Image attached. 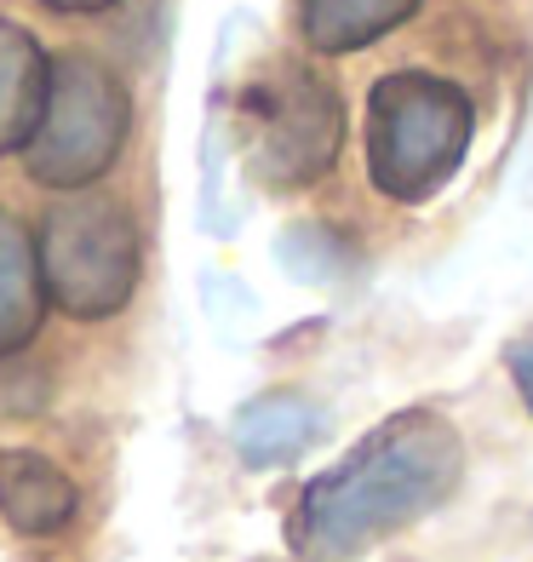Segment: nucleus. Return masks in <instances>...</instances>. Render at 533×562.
I'll return each instance as SVG.
<instances>
[{"label": "nucleus", "instance_id": "obj_1", "mask_svg": "<svg viewBox=\"0 0 533 562\" xmlns=\"http://www.w3.org/2000/svg\"><path fill=\"white\" fill-rule=\"evenodd\" d=\"M465 476V442L436 407H401L373 425L333 471L304 482L287 510V546L298 562H355L390 533L413 528L453 499Z\"/></svg>", "mask_w": 533, "mask_h": 562}, {"label": "nucleus", "instance_id": "obj_2", "mask_svg": "<svg viewBox=\"0 0 533 562\" xmlns=\"http://www.w3.org/2000/svg\"><path fill=\"white\" fill-rule=\"evenodd\" d=\"M476 110L465 87L424 69H396L367 92V178L378 195L419 207L430 201L470 149Z\"/></svg>", "mask_w": 533, "mask_h": 562}, {"label": "nucleus", "instance_id": "obj_3", "mask_svg": "<svg viewBox=\"0 0 533 562\" xmlns=\"http://www.w3.org/2000/svg\"><path fill=\"white\" fill-rule=\"evenodd\" d=\"M241 167L264 190H304L333 172L344 149V98L304 64H270L247 75L236 98Z\"/></svg>", "mask_w": 533, "mask_h": 562}, {"label": "nucleus", "instance_id": "obj_4", "mask_svg": "<svg viewBox=\"0 0 533 562\" xmlns=\"http://www.w3.org/2000/svg\"><path fill=\"white\" fill-rule=\"evenodd\" d=\"M144 241L133 213L115 195H64L41 224V276L46 299L75 322H104L126 311L138 288Z\"/></svg>", "mask_w": 533, "mask_h": 562}, {"label": "nucleus", "instance_id": "obj_5", "mask_svg": "<svg viewBox=\"0 0 533 562\" xmlns=\"http://www.w3.org/2000/svg\"><path fill=\"white\" fill-rule=\"evenodd\" d=\"M126 126H133V104H126L121 75L87 53H69L53 64L46 115L35 126L30 149H23V167L46 190H64V195L92 190L115 167Z\"/></svg>", "mask_w": 533, "mask_h": 562}, {"label": "nucleus", "instance_id": "obj_6", "mask_svg": "<svg viewBox=\"0 0 533 562\" xmlns=\"http://www.w3.org/2000/svg\"><path fill=\"white\" fill-rule=\"evenodd\" d=\"M46 92H53V58L23 23L0 18V156L30 149L46 115Z\"/></svg>", "mask_w": 533, "mask_h": 562}, {"label": "nucleus", "instance_id": "obj_7", "mask_svg": "<svg viewBox=\"0 0 533 562\" xmlns=\"http://www.w3.org/2000/svg\"><path fill=\"white\" fill-rule=\"evenodd\" d=\"M0 517L18 533H58L75 517V482L30 448H0Z\"/></svg>", "mask_w": 533, "mask_h": 562}, {"label": "nucleus", "instance_id": "obj_8", "mask_svg": "<svg viewBox=\"0 0 533 562\" xmlns=\"http://www.w3.org/2000/svg\"><path fill=\"white\" fill-rule=\"evenodd\" d=\"M236 453L247 459L252 471H270V465H293V459L321 437V407L310 396H293V391H270L259 402H247L236 425Z\"/></svg>", "mask_w": 533, "mask_h": 562}, {"label": "nucleus", "instance_id": "obj_9", "mask_svg": "<svg viewBox=\"0 0 533 562\" xmlns=\"http://www.w3.org/2000/svg\"><path fill=\"white\" fill-rule=\"evenodd\" d=\"M41 316H46L41 241H30V229L12 213H0V362L41 334Z\"/></svg>", "mask_w": 533, "mask_h": 562}, {"label": "nucleus", "instance_id": "obj_10", "mask_svg": "<svg viewBox=\"0 0 533 562\" xmlns=\"http://www.w3.org/2000/svg\"><path fill=\"white\" fill-rule=\"evenodd\" d=\"M424 0H298V35L310 53H362V46L385 41L401 30Z\"/></svg>", "mask_w": 533, "mask_h": 562}, {"label": "nucleus", "instance_id": "obj_11", "mask_svg": "<svg viewBox=\"0 0 533 562\" xmlns=\"http://www.w3.org/2000/svg\"><path fill=\"white\" fill-rule=\"evenodd\" d=\"M511 373H517V391H522V402L533 407V339L511 345Z\"/></svg>", "mask_w": 533, "mask_h": 562}, {"label": "nucleus", "instance_id": "obj_12", "mask_svg": "<svg viewBox=\"0 0 533 562\" xmlns=\"http://www.w3.org/2000/svg\"><path fill=\"white\" fill-rule=\"evenodd\" d=\"M41 7H53V12H110L115 0H41Z\"/></svg>", "mask_w": 533, "mask_h": 562}]
</instances>
